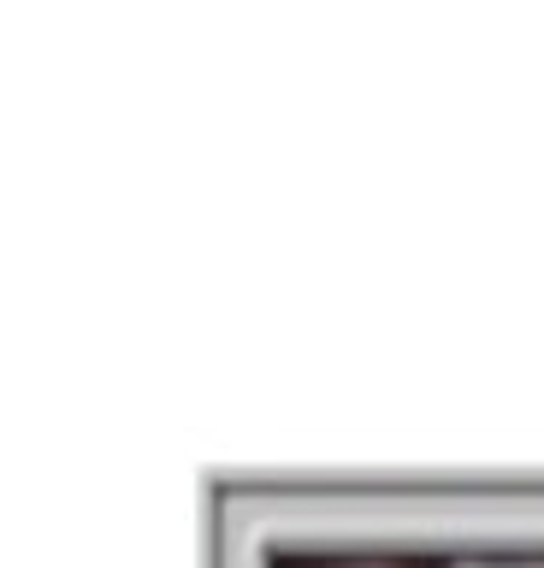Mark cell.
I'll return each mask as SVG.
<instances>
[{
	"instance_id": "1",
	"label": "cell",
	"mask_w": 544,
	"mask_h": 568,
	"mask_svg": "<svg viewBox=\"0 0 544 568\" xmlns=\"http://www.w3.org/2000/svg\"><path fill=\"white\" fill-rule=\"evenodd\" d=\"M273 568H450L427 550H278Z\"/></svg>"
}]
</instances>
